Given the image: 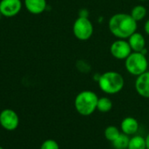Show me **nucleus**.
<instances>
[{
  "mask_svg": "<svg viewBox=\"0 0 149 149\" xmlns=\"http://www.w3.org/2000/svg\"><path fill=\"white\" fill-rule=\"evenodd\" d=\"M108 27L111 33L117 39L127 40L132 33L137 32L138 22L131 14L119 13L110 18Z\"/></svg>",
  "mask_w": 149,
  "mask_h": 149,
  "instance_id": "nucleus-1",
  "label": "nucleus"
},
{
  "mask_svg": "<svg viewBox=\"0 0 149 149\" xmlns=\"http://www.w3.org/2000/svg\"><path fill=\"white\" fill-rule=\"evenodd\" d=\"M97 84L99 89L107 95L119 93L125 86L123 76L117 71H106L98 77Z\"/></svg>",
  "mask_w": 149,
  "mask_h": 149,
  "instance_id": "nucleus-2",
  "label": "nucleus"
},
{
  "mask_svg": "<svg viewBox=\"0 0 149 149\" xmlns=\"http://www.w3.org/2000/svg\"><path fill=\"white\" fill-rule=\"evenodd\" d=\"M98 98L94 91H83L74 97V109L82 116H90L97 110Z\"/></svg>",
  "mask_w": 149,
  "mask_h": 149,
  "instance_id": "nucleus-3",
  "label": "nucleus"
},
{
  "mask_svg": "<svg viewBox=\"0 0 149 149\" xmlns=\"http://www.w3.org/2000/svg\"><path fill=\"white\" fill-rule=\"evenodd\" d=\"M125 68L132 76L138 77L147 71L148 60L146 54L141 52H132L131 54L125 60Z\"/></svg>",
  "mask_w": 149,
  "mask_h": 149,
  "instance_id": "nucleus-4",
  "label": "nucleus"
},
{
  "mask_svg": "<svg viewBox=\"0 0 149 149\" xmlns=\"http://www.w3.org/2000/svg\"><path fill=\"white\" fill-rule=\"evenodd\" d=\"M94 33V26L88 17L79 16L73 24V33L77 40L85 41L90 40Z\"/></svg>",
  "mask_w": 149,
  "mask_h": 149,
  "instance_id": "nucleus-5",
  "label": "nucleus"
},
{
  "mask_svg": "<svg viewBox=\"0 0 149 149\" xmlns=\"http://www.w3.org/2000/svg\"><path fill=\"white\" fill-rule=\"evenodd\" d=\"M19 125L18 113L12 109H5L0 112V125L5 130L12 132L16 130Z\"/></svg>",
  "mask_w": 149,
  "mask_h": 149,
  "instance_id": "nucleus-6",
  "label": "nucleus"
},
{
  "mask_svg": "<svg viewBox=\"0 0 149 149\" xmlns=\"http://www.w3.org/2000/svg\"><path fill=\"white\" fill-rule=\"evenodd\" d=\"M132 52L128 41L123 39H118L113 41L110 47L111 54L117 60L125 61Z\"/></svg>",
  "mask_w": 149,
  "mask_h": 149,
  "instance_id": "nucleus-7",
  "label": "nucleus"
},
{
  "mask_svg": "<svg viewBox=\"0 0 149 149\" xmlns=\"http://www.w3.org/2000/svg\"><path fill=\"white\" fill-rule=\"evenodd\" d=\"M21 0H1L0 1V12L6 18L17 16L22 9Z\"/></svg>",
  "mask_w": 149,
  "mask_h": 149,
  "instance_id": "nucleus-8",
  "label": "nucleus"
},
{
  "mask_svg": "<svg viewBox=\"0 0 149 149\" xmlns=\"http://www.w3.org/2000/svg\"><path fill=\"white\" fill-rule=\"evenodd\" d=\"M134 87L136 92L144 98H149V70L137 77Z\"/></svg>",
  "mask_w": 149,
  "mask_h": 149,
  "instance_id": "nucleus-9",
  "label": "nucleus"
},
{
  "mask_svg": "<svg viewBox=\"0 0 149 149\" xmlns=\"http://www.w3.org/2000/svg\"><path fill=\"white\" fill-rule=\"evenodd\" d=\"M24 5L26 9L34 15L41 14L47 7V0H24Z\"/></svg>",
  "mask_w": 149,
  "mask_h": 149,
  "instance_id": "nucleus-10",
  "label": "nucleus"
},
{
  "mask_svg": "<svg viewBox=\"0 0 149 149\" xmlns=\"http://www.w3.org/2000/svg\"><path fill=\"white\" fill-rule=\"evenodd\" d=\"M127 41L132 50V52H142L146 48V39L139 32L132 33L128 39Z\"/></svg>",
  "mask_w": 149,
  "mask_h": 149,
  "instance_id": "nucleus-11",
  "label": "nucleus"
},
{
  "mask_svg": "<svg viewBox=\"0 0 149 149\" xmlns=\"http://www.w3.org/2000/svg\"><path fill=\"white\" fill-rule=\"evenodd\" d=\"M121 132L126 135H133L139 130V122L132 117L125 118L120 124Z\"/></svg>",
  "mask_w": 149,
  "mask_h": 149,
  "instance_id": "nucleus-12",
  "label": "nucleus"
},
{
  "mask_svg": "<svg viewBox=\"0 0 149 149\" xmlns=\"http://www.w3.org/2000/svg\"><path fill=\"white\" fill-rule=\"evenodd\" d=\"M127 149H146V138L139 135H134L130 138Z\"/></svg>",
  "mask_w": 149,
  "mask_h": 149,
  "instance_id": "nucleus-13",
  "label": "nucleus"
},
{
  "mask_svg": "<svg viewBox=\"0 0 149 149\" xmlns=\"http://www.w3.org/2000/svg\"><path fill=\"white\" fill-rule=\"evenodd\" d=\"M112 106H113V104L111 98H109L108 97H102L98 98L97 110L99 111L100 112L106 113V112H109L112 109Z\"/></svg>",
  "mask_w": 149,
  "mask_h": 149,
  "instance_id": "nucleus-14",
  "label": "nucleus"
},
{
  "mask_svg": "<svg viewBox=\"0 0 149 149\" xmlns=\"http://www.w3.org/2000/svg\"><path fill=\"white\" fill-rule=\"evenodd\" d=\"M146 13H147L146 8L144 6L138 5V6H135L134 7H132L130 14L137 22H139V21L143 20L146 18Z\"/></svg>",
  "mask_w": 149,
  "mask_h": 149,
  "instance_id": "nucleus-15",
  "label": "nucleus"
},
{
  "mask_svg": "<svg viewBox=\"0 0 149 149\" xmlns=\"http://www.w3.org/2000/svg\"><path fill=\"white\" fill-rule=\"evenodd\" d=\"M129 140H130L129 135L121 132L119 136L111 143L115 149H127L129 145Z\"/></svg>",
  "mask_w": 149,
  "mask_h": 149,
  "instance_id": "nucleus-16",
  "label": "nucleus"
},
{
  "mask_svg": "<svg viewBox=\"0 0 149 149\" xmlns=\"http://www.w3.org/2000/svg\"><path fill=\"white\" fill-rule=\"evenodd\" d=\"M104 137L107 140L112 142L114 141L118 136L119 134L121 133L119 129L117 127V126H114V125H109L105 128L104 130Z\"/></svg>",
  "mask_w": 149,
  "mask_h": 149,
  "instance_id": "nucleus-17",
  "label": "nucleus"
},
{
  "mask_svg": "<svg viewBox=\"0 0 149 149\" xmlns=\"http://www.w3.org/2000/svg\"><path fill=\"white\" fill-rule=\"evenodd\" d=\"M40 149H60V146L56 140L48 139L42 142Z\"/></svg>",
  "mask_w": 149,
  "mask_h": 149,
  "instance_id": "nucleus-18",
  "label": "nucleus"
},
{
  "mask_svg": "<svg viewBox=\"0 0 149 149\" xmlns=\"http://www.w3.org/2000/svg\"><path fill=\"white\" fill-rule=\"evenodd\" d=\"M144 31H145V33L149 36V19L145 22V24H144Z\"/></svg>",
  "mask_w": 149,
  "mask_h": 149,
  "instance_id": "nucleus-19",
  "label": "nucleus"
},
{
  "mask_svg": "<svg viewBox=\"0 0 149 149\" xmlns=\"http://www.w3.org/2000/svg\"><path fill=\"white\" fill-rule=\"evenodd\" d=\"M146 149H149V133L146 137Z\"/></svg>",
  "mask_w": 149,
  "mask_h": 149,
  "instance_id": "nucleus-20",
  "label": "nucleus"
},
{
  "mask_svg": "<svg viewBox=\"0 0 149 149\" xmlns=\"http://www.w3.org/2000/svg\"><path fill=\"white\" fill-rule=\"evenodd\" d=\"M3 15H2V13H1V12H0V19H1V17H2Z\"/></svg>",
  "mask_w": 149,
  "mask_h": 149,
  "instance_id": "nucleus-21",
  "label": "nucleus"
},
{
  "mask_svg": "<svg viewBox=\"0 0 149 149\" xmlns=\"http://www.w3.org/2000/svg\"><path fill=\"white\" fill-rule=\"evenodd\" d=\"M0 149H5V148H4V147H3L2 146H0Z\"/></svg>",
  "mask_w": 149,
  "mask_h": 149,
  "instance_id": "nucleus-22",
  "label": "nucleus"
},
{
  "mask_svg": "<svg viewBox=\"0 0 149 149\" xmlns=\"http://www.w3.org/2000/svg\"><path fill=\"white\" fill-rule=\"evenodd\" d=\"M139 1H142L143 2V1H146V0H139Z\"/></svg>",
  "mask_w": 149,
  "mask_h": 149,
  "instance_id": "nucleus-23",
  "label": "nucleus"
}]
</instances>
